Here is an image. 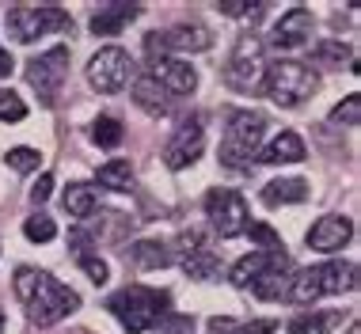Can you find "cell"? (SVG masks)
<instances>
[{"instance_id": "obj_1", "label": "cell", "mask_w": 361, "mask_h": 334, "mask_svg": "<svg viewBox=\"0 0 361 334\" xmlns=\"http://www.w3.org/2000/svg\"><path fill=\"white\" fill-rule=\"evenodd\" d=\"M12 285H16V297L23 300L31 323H38V327H54V323H61L65 316H73V311L80 308V297L46 270L19 266Z\"/></svg>"}, {"instance_id": "obj_2", "label": "cell", "mask_w": 361, "mask_h": 334, "mask_svg": "<svg viewBox=\"0 0 361 334\" xmlns=\"http://www.w3.org/2000/svg\"><path fill=\"white\" fill-rule=\"evenodd\" d=\"M168 304H171V292L168 289H149V285H126V289L111 292L106 308L111 316H118V323L130 334H141L156 327L164 316H168Z\"/></svg>"}, {"instance_id": "obj_3", "label": "cell", "mask_w": 361, "mask_h": 334, "mask_svg": "<svg viewBox=\"0 0 361 334\" xmlns=\"http://www.w3.org/2000/svg\"><path fill=\"white\" fill-rule=\"evenodd\" d=\"M357 285V266L354 262H319L300 273H293L286 300L293 304H316L324 297H343Z\"/></svg>"}, {"instance_id": "obj_4", "label": "cell", "mask_w": 361, "mask_h": 334, "mask_svg": "<svg viewBox=\"0 0 361 334\" xmlns=\"http://www.w3.org/2000/svg\"><path fill=\"white\" fill-rule=\"evenodd\" d=\"M319 87V76L312 73L305 61H270L262 73V95H270L278 106H300L305 99H312Z\"/></svg>"}, {"instance_id": "obj_5", "label": "cell", "mask_w": 361, "mask_h": 334, "mask_svg": "<svg viewBox=\"0 0 361 334\" xmlns=\"http://www.w3.org/2000/svg\"><path fill=\"white\" fill-rule=\"evenodd\" d=\"M267 133V118L255 111H236L224 125V141H221V160L228 167H243L255 160L259 141Z\"/></svg>"}, {"instance_id": "obj_6", "label": "cell", "mask_w": 361, "mask_h": 334, "mask_svg": "<svg viewBox=\"0 0 361 334\" xmlns=\"http://www.w3.org/2000/svg\"><path fill=\"white\" fill-rule=\"evenodd\" d=\"M262 73H267V61H262V42L255 35H240L236 46H232V57L224 65V80H228L236 92L259 95L262 92Z\"/></svg>"}, {"instance_id": "obj_7", "label": "cell", "mask_w": 361, "mask_h": 334, "mask_svg": "<svg viewBox=\"0 0 361 334\" xmlns=\"http://www.w3.org/2000/svg\"><path fill=\"white\" fill-rule=\"evenodd\" d=\"M206 217L213 224V232L221 235V240H236V235L247 232V202H243L240 190H232V186H213L206 194Z\"/></svg>"}, {"instance_id": "obj_8", "label": "cell", "mask_w": 361, "mask_h": 334, "mask_svg": "<svg viewBox=\"0 0 361 334\" xmlns=\"http://www.w3.org/2000/svg\"><path fill=\"white\" fill-rule=\"evenodd\" d=\"M8 35L16 42H35L42 35H57V31H73V16L65 8H12L4 16Z\"/></svg>"}, {"instance_id": "obj_9", "label": "cell", "mask_w": 361, "mask_h": 334, "mask_svg": "<svg viewBox=\"0 0 361 334\" xmlns=\"http://www.w3.org/2000/svg\"><path fill=\"white\" fill-rule=\"evenodd\" d=\"M130 76V54L122 46H103L99 54L87 61V84L103 95H118Z\"/></svg>"}, {"instance_id": "obj_10", "label": "cell", "mask_w": 361, "mask_h": 334, "mask_svg": "<svg viewBox=\"0 0 361 334\" xmlns=\"http://www.w3.org/2000/svg\"><path fill=\"white\" fill-rule=\"evenodd\" d=\"M65 73H69V46H54V50H46L42 57H35L27 65V84L42 95V103H54Z\"/></svg>"}, {"instance_id": "obj_11", "label": "cell", "mask_w": 361, "mask_h": 334, "mask_svg": "<svg viewBox=\"0 0 361 334\" xmlns=\"http://www.w3.org/2000/svg\"><path fill=\"white\" fill-rule=\"evenodd\" d=\"M206 149V130H202L198 118H187V122H179V130L168 144H164V163L171 167V171H183V167H190L194 160L202 156Z\"/></svg>"}, {"instance_id": "obj_12", "label": "cell", "mask_w": 361, "mask_h": 334, "mask_svg": "<svg viewBox=\"0 0 361 334\" xmlns=\"http://www.w3.org/2000/svg\"><path fill=\"white\" fill-rule=\"evenodd\" d=\"M149 76L168 95H175V99H179V95H190L194 87H198V73H194V65L179 61V57H171V54L152 57V61H149Z\"/></svg>"}, {"instance_id": "obj_13", "label": "cell", "mask_w": 361, "mask_h": 334, "mask_svg": "<svg viewBox=\"0 0 361 334\" xmlns=\"http://www.w3.org/2000/svg\"><path fill=\"white\" fill-rule=\"evenodd\" d=\"M149 50H175V54H202L213 46V35L206 31L202 23H179V27H168V31L160 35H149Z\"/></svg>"}, {"instance_id": "obj_14", "label": "cell", "mask_w": 361, "mask_h": 334, "mask_svg": "<svg viewBox=\"0 0 361 334\" xmlns=\"http://www.w3.org/2000/svg\"><path fill=\"white\" fill-rule=\"evenodd\" d=\"M289 266V254L286 251H251V254H243V259L232 266L228 273V281L236 285V289H251L262 273H270V270H286Z\"/></svg>"}, {"instance_id": "obj_15", "label": "cell", "mask_w": 361, "mask_h": 334, "mask_svg": "<svg viewBox=\"0 0 361 334\" xmlns=\"http://www.w3.org/2000/svg\"><path fill=\"white\" fill-rule=\"evenodd\" d=\"M312 38V12L308 8H293V12H286L274 23V31H270L267 42L274 46L278 54H289V50H297V46H305Z\"/></svg>"}, {"instance_id": "obj_16", "label": "cell", "mask_w": 361, "mask_h": 334, "mask_svg": "<svg viewBox=\"0 0 361 334\" xmlns=\"http://www.w3.org/2000/svg\"><path fill=\"white\" fill-rule=\"evenodd\" d=\"M350 235H354V224H350V217H338V213H324L316 224L308 228V247L312 251H343L350 243Z\"/></svg>"}, {"instance_id": "obj_17", "label": "cell", "mask_w": 361, "mask_h": 334, "mask_svg": "<svg viewBox=\"0 0 361 334\" xmlns=\"http://www.w3.org/2000/svg\"><path fill=\"white\" fill-rule=\"evenodd\" d=\"M133 103H137L145 114H152V118H168L175 111V95L164 92L149 73H141L137 80H133Z\"/></svg>"}, {"instance_id": "obj_18", "label": "cell", "mask_w": 361, "mask_h": 334, "mask_svg": "<svg viewBox=\"0 0 361 334\" xmlns=\"http://www.w3.org/2000/svg\"><path fill=\"white\" fill-rule=\"evenodd\" d=\"M61 205H65V213L76 217V221L95 217V213H99V186H92V183H69V186H65V194H61Z\"/></svg>"}, {"instance_id": "obj_19", "label": "cell", "mask_w": 361, "mask_h": 334, "mask_svg": "<svg viewBox=\"0 0 361 334\" xmlns=\"http://www.w3.org/2000/svg\"><path fill=\"white\" fill-rule=\"evenodd\" d=\"M305 156H308L305 141H300L293 130H286V133H278L274 141H270L267 149L259 152V160H262V163H300Z\"/></svg>"}, {"instance_id": "obj_20", "label": "cell", "mask_w": 361, "mask_h": 334, "mask_svg": "<svg viewBox=\"0 0 361 334\" xmlns=\"http://www.w3.org/2000/svg\"><path fill=\"white\" fill-rule=\"evenodd\" d=\"M137 12L141 8H133V4H106V8H99V12L92 16V35H118V31H126L130 27V19H137Z\"/></svg>"}, {"instance_id": "obj_21", "label": "cell", "mask_w": 361, "mask_h": 334, "mask_svg": "<svg viewBox=\"0 0 361 334\" xmlns=\"http://www.w3.org/2000/svg\"><path fill=\"white\" fill-rule=\"evenodd\" d=\"M175 259L183 262V270H187V278H194V281H209V278H217L221 273V254L209 247H194V251H187V254H175Z\"/></svg>"}, {"instance_id": "obj_22", "label": "cell", "mask_w": 361, "mask_h": 334, "mask_svg": "<svg viewBox=\"0 0 361 334\" xmlns=\"http://www.w3.org/2000/svg\"><path fill=\"white\" fill-rule=\"evenodd\" d=\"M308 198L305 179H274L262 186V205H300Z\"/></svg>"}, {"instance_id": "obj_23", "label": "cell", "mask_w": 361, "mask_h": 334, "mask_svg": "<svg viewBox=\"0 0 361 334\" xmlns=\"http://www.w3.org/2000/svg\"><path fill=\"white\" fill-rule=\"evenodd\" d=\"M338 323H343V311H305V316L289 319V334H327Z\"/></svg>"}, {"instance_id": "obj_24", "label": "cell", "mask_w": 361, "mask_h": 334, "mask_svg": "<svg viewBox=\"0 0 361 334\" xmlns=\"http://www.w3.org/2000/svg\"><path fill=\"white\" fill-rule=\"evenodd\" d=\"M130 259L137 262L141 270H160V266H168V262H171V251L164 247L160 240H141V243H133V247H130Z\"/></svg>"}, {"instance_id": "obj_25", "label": "cell", "mask_w": 361, "mask_h": 334, "mask_svg": "<svg viewBox=\"0 0 361 334\" xmlns=\"http://www.w3.org/2000/svg\"><path fill=\"white\" fill-rule=\"evenodd\" d=\"M95 183H99L103 190L126 194V190L133 186V167H130V160H111V163H103L99 175H95Z\"/></svg>"}, {"instance_id": "obj_26", "label": "cell", "mask_w": 361, "mask_h": 334, "mask_svg": "<svg viewBox=\"0 0 361 334\" xmlns=\"http://www.w3.org/2000/svg\"><path fill=\"white\" fill-rule=\"evenodd\" d=\"M289 270V266H286ZM286 270H270V273H262V278L251 285V292H255L259 300H281L289 292V281H293V273Z\"/></svg>"}, {"instance_id": "obj_27", "label": "cell", "mask_w": 361, "mask_h": 334, "mask_svg": "<svg viewBox=\"0 0 361 334\" xmlns=\"http://www.w3.org/2000/svg\"><path fill=\"white\" fill-rule=\"evenodd\" d=\"M122 137H126V130H122L118 118L103 114V118H95V122H92V141L99 144V149H118Z\"/></svg>"}, {"instance_id": "obj_28", "label": "cell", "mask_w": 361, "mask_h": 334, "mask_svg": "<svg viewBox=\"0 0 361 334\" xmlns=\"http://www.w3.org/2000/svg\"><path fill=\"white\" fill-rule=\"evenodd\" d=\"M4 163L12 167V171L27 175V171H35V167L42 163V152L31 149V144H19V149H8V152H4Z\"/></svg>"}, {"instance_id": "obj_29", "label": "cell", "mask_w": 361, "mask_h": 334, "mask_svg": "<svg viewBox=\"0 0 361 334\" xmlns=\"http://www.w3.org/2000/svg\"><path fill=\"white\" fill-rule=\"evenodd\" d=\"M23 235L31 243H50L54 235H57V224H54V217H46V213H35V217H27Z\"/></svg>"}, {"instance_id": "obj_30", "label": "cell", "mask_w": 361, "mask_h": 334, "mask_svg": "<svg viewBox=\"0 0 361 334\" xmlns=\"http://www.w3.org/2000/svg\"><path fill=\"white\" fill-rule=\"evenodd\" d=\"M23 118H27V103L19 99L16 92H4V87H0V122L16 125V122H23Z\"/></svg>"}, {"instance_id": "obj_31", "label": "cell", "mask_w": 361, "mask_h": 334, "mask_svg": "<svg viewBox=\"0 0 361 334\" xmlns=\"http://www.w3.org/2000/svg\"><path fill=\"white\" fill-rule=\"evenodd\" d=\"M331 122L335 125H357L361 122V95H346V99L331 111Z\"/></svg>"}, {"instance_id": "obj_32", "label": "cell", "mask_w": 361, "mask_h": 334, "mask_svg": "<svg viewBox=\"0 0 361 334\" xmlns=\"http://www.w3.org/2000/svg\"><path fill=\"white\" fill-rule=\"evenodd\" d=\"M243 235H251V240L259 243V251H281V240H278V232L270 228V224H247Z\"/></svg>"}, {"instance_id": "obj_33", "label": "cell", "mask_w": 361, "mask_h": 334, "mask_svg": "<svg viewBox=\"0 0 361 334\" xmlns=\"http://www.w3.org/2000/svg\"><path fill=\"white\" fill-rule=\"evenodd\" d=\"M156 334H194V319L190 316H164L156 323Z\"/></svg>"}, {"instance_id": "obj_34", "label": "cell", "mask_w": 361, "mask_h": 334, "mask_svg": "<svg viewBox=\"0 0 361 334\" xmlns=\"http://www.w3.org/2000/svg\"><path fill=\"white\" fill-rule=\"evenodd\" d=\"M316 61H327V65H338V61H350V50L338 42H324L316 46Z\"/></svg>"}, {"instance_id": "obj_35", "label": "cell", "mask_w": 361, "mask_h": 334, "mask_svg": "<svg viewBox=\"0 0 361 334\" xmlns=\"http://www.w3.org/2000/svg\"><path fill=\"white\" fill-rule=\"evenodd\" d=\"M217 8H221V16H240V19H251V23L267 12V4H217Z\"/></svg>"}, {"instance_id": "obj_36", "label": "cell", "mask_w": 361, "mask_h": 334, "mask_svg": "<svg viewBox=\"0 0 361 334\" xmlns=\"http://www.w3.org/2000/svg\"><path fill=\"white\" fill-rule=\"evenodd\" d=\"M80 266H84V273H87V278H92L95 285H103L106 278H111L106 262H103V259H92V254H80Z\"/></svg>"}, {"instance_id": "obj_37", "label": "cell", "mask_w": 361, "mask_h": 334, "mask_svg": "<svg viewBox=\"0 0 361 334\" xmlns=\"http://www.w3.org/2000/svg\"><path fill=\"white\" fill-rule=\"evenodd\" d=\"M278 323L274 319H251V323H236L232 334H274Z\"/></svg>"}, {"instance_id": "obj_38", "label": "cell", "mask_w": 361, "mask_h": 334, "mask_svg": "<svg viewBox=\"0 0 361 334\" xmlns=\"http://www.w3.org/2000/svg\"><path fill=\"white\" fill-rule=\"evenodd\" d=\"M50 190H54V175H38V183L31 186V202L42 205L46 198H50Z\"/></svg>"}, {"instance_id": "obj_39", "label": "cell", "mask_w": 361, "mask_h": 334, "mask_svg": "<svg viewBox=\"0 0 361 334\" xmlns=\"http://www.w3.org/2000/svg\"><path fill=\"white\" fill-rule=\"evenodd\" d=\"M12 68H16V57L0 46V80H4V76H12Z\"/></svg>"}, {"instance_id": "obj_40", "label": "cell", "mask_w": 361, "mask_h": 334, "mask_svg": "<svg viewBox=\"0 0 361 334\" xmlns=\"http://www.w3.org/2000/svg\"><path fill=\"white\" fill-rule=\"evenodd\" d=\"M232 327H236L232 319H209V330L213 334H224V330H232Z\"/></svg>"}, {"instance_id": "obj_41", "label": "cell", "mask_w": 361, "mask_h": 334, "mask_svg": "<svg viewBox=\"0 0 361 334\" xmlns=\"http://www.w3.org/2000/svg\"><path fill=\"white\" fill-rule=\"evenodd\" d=\"M350 334H361V327H357V323H350Z\"/></svg>"}, {"instance_id": "obj_42", "label": "cell", "mask_w": 361, "mask_h": 334, "mask_svg": "<svg viewBox=\"0 0 361 334\" xmlns=\"http://www.w3.org/2000/svg\"><path fill=\"white\" fill-rule=\"evenodd\" d=\"M0 330H4V311H0Z\"/></svg>"}, {"instance_id": "obj_43", "label": "cell", "mask_w": 361, "mask_h": 334, "mask_svg": "<svg viewBox=\"0 0 361 334\" xmlns=\"http://www.w3.org/2000/svg\"><path fill=\"white\" fill-rule=\"evenodd\" d=\"M76 334H87V330H76Z\"/></svg>"}]
</instances>
